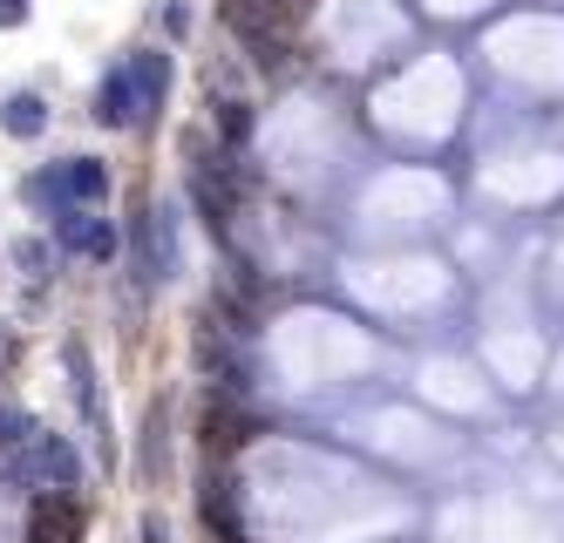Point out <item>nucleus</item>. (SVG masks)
I'll return each instance as SVG.
<instances>
[{"label":"nucleus","mask_w":564,"mask_h":543,"mask_svg":"<svg viewBox=\"0 0 564 543\" xmlns=\"http://www.w3.org/2000/svg\"><path fill=\"white\" fill-rule=\"evenodd\" d=\"M55 231H62L68 252H83V259H109V252H116L109 218H96L89 204H68V211H55Z\"/></svg>","instance_id":"nucleus-3"},{"label":"nucleus","mask_w":564,"mask_h":543,"mask_svg":"<svg viewBox=\"0 0 564 543\" xmlns=\"http://www.w3.org/2000/svg\"><path fill=\"white\" fill-rule=\"evenodd\" d=\"M28 197L55 204V211H68V204H96V197H109V171L89 163V156H68V163H55V171L28 177Z\"/></svg>","instance_id":"nucleus-1"},{"label":"nucleus","mask_w":564,"mask_h":543,"mask_svg":"<svg viewBox=\"0 0 564 543\" xmlns=\"http://www.w3.org/2000/svg\"><path fill=\"white\" fill-rule=\"evenodd\" d=\"M96 122H102V130H130V122H143V96H137L130 62H116V68L96 82Z\"/></svg>","instance_id":"nucleus-2"},{"label":"nucleus","mask_w":564,"mask_h":543,"mask_svg":"<svg viewBox=\"0 0 564 543\" xmlns=\"http://www.w3.org/2000/svg\"><path fill=\"white\" fill-rule=\"evenodd\" d=\"M0 130L21 137V143H28V137H42V130H48V102H42V96H28V89L8 96V102H0Z\"/></svg>","instance_id":"nucleus-5"},{"label":"nucleus","mask_w":564,"mask_h":543,"mask_svg":"<svg viewBox=\"0 0 564 543\" xmlns=\"http://www.w3.org/2000/svg\"><path fill=\"white\" fill-rule=\"evenodd\" d=\"M28 21V0H0V28H21Z\"/></svg>","instance_id":"nucleus-9"},{"label":"nucleus","mask_w":564,"mask_h":543,"mask_svg":"<svg viewBox=\"0 0 564 543\" xmlns=\"http://www.w3.org/2000/svg\"><path fill=\"white\" fill-rule=\"evenodd\" d=\"M28 469H34V476H48V482H62V489H75V455H68L62 435H42V442H34Z\"/></svg>","instance_id":"nucleus-6"},{"label":"nucleus","mask_w":564,"mask_h":543,"mask_svg":"<svg viewBox=\"0 0 564 543\" xmlns=\"http://www.w3.org/2000/svg\"><path fill=\"white\" fill-rule=\"evenodd\" d=\"M130 75H137L143 116H150V109H164V96H171V55H164V48H143V55H130Z\"/></svg>","instance_id":"nucleus-4"},{"label":"nucleus","mask_w":564,"mask_h":543,"mask_svg":"<svg viewBox=\"0 0 564 543\" xmlns=\"http://www.w3.org/2000/svg\"><path fill=\"white\" fill-rule=\"evenodd\" d=\"M150 272H177V225H171V211H150Z\"/></svg>","instance_id":"nucleus-7"},{"label":"nucleus","mask_w":564,"mask_h":543,"mask_svg":"<svg viewBox=\"0 0 564 543\" xmlns=\"http://www.w3.org/2000/svg\"><path fill=\"white\" fill-rule=\"evenodd\" d=\"M218 122H225V137H231V143H246V137H252V116H246V102H225V116H218Z\"/></svg>","instance_id":"nucleus-8"}]
</instances>
